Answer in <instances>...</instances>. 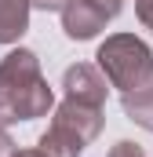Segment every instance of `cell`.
Listing matches in <instances>:
<instances>
[{
    "label": "cell",
    "instance_id": "1",
    "mask_svg": "<svg viewBox=\"0 0 153 157\" xmlns=\"http://www.w3.org/2000/svg\"><path fill=\"white\" fill-rule=\"evenodd\" d=\"M55 91L40 73V59L29 48H15L0 59V128L47 117Z\"/></svg>",
    "mask_w": 153,
    "mask_h": 157
},
{
    "label": "cell",
    "instance_id": "2",
    "mask_svg": "<svg viewBox=\"0 0 153 157\" xmlns=\"http://www.w3.org/2000/svg\"><path fill=\"white\" fill-rule=\"evenodd\" d=\"M99 70L106 84H113L117 91H135L142 84L153 80V51L146 40H139L135 33H113L99 44Z\"/></svg>",
    "mask_w": 153,
    "mask_h": 157
},
{
    "label": "cell",
    "instance_id": "3",
    "mask_svg": "<svg viewBox=\"0 0 153 157\" xmlns=\"http://www.w3.org/2000/svg\"><path fill=\"white\" fill-rule=\"evenodd\" d=\"M51 124L73 132L76 139L88 146L91 139H99V132L106 124V113H102V106H88V102H76V99H62L58 110H55V117H51Z\"/></svg>",
    "mask_w": 153,
    "mask_h": 157
},
{
    "label": "cell",
    "instance_id": "4",
    "mask_svg": "<svg viewBox=\"0 0 153 157\" xmlns=\"http://www.w3.org/2000/svg\"><path fill=\"white\" fill-rule=\"evenodd\" d=\"M62 88H66V99L88 102V106H106V77L88 62L69 66L62 77Z\"/></svg>",
    "mask_w": 153,
    "mask_h": 157
},
{
    "label": "cell",
    "instance_id": "5",
    "mask_svg": "<svg viewBox=\"0 0 153 157\" xmlns=\"http://www.w3.org/2000/svg\"><path fill=\"white\" fill-rule=\"evenodd\" d=\"M62 29H66V37H69V40H91L99 29H106V18H102L91 4H84V0H69L66 11H62Z\"/></svg>",
    "mask_w": 153,
    "mask_h": 157
},
{
    "label": "cell",
    "instance_id": "6",
    "mask_svg": "<svg viewBox=\"0 0 153 157\" xmlns=\"http://www.w3.org/2000/svg\"><path fill=\"white\" fill-rule=\"evenodd\" d=\"M29 29V0H0V44H15Z\"/></svg>",
    "mask_w": 153,
    "mask_h": 157
},
{
    "label": "cell",
    "instance_id": "7",
    "mask_svg": "<svg viewBox=\"0 0 153 157\" xmlns=\"http://www.w3.org/2000/svg\"><path fill=\"white\" fill-rule=\"evenodd\" d=\"M120 106H124V113L135 121L139 128L153 132V80L142 84V88H135V91H124L120 95Z\"/></svg>",
    "mask_w": 153,
    "mask_h": 157
},
{
    "label": "cell",
    "instance_id": "8",
    "mask_svg": "<svg viewBox=\"0 0 153 157\" xmlns=\"http://www.w3.org/2000/svg\"><path fill=\"white\" fill-rule=\"evenodd\" d=\"M37 150L44 157H80V150H84V143L76 139L73 132H66V128H58V124H51L44 135H40Z\"/></svg>",
    "mask_w": 153,
    "mask_h": 157
},
{
    "label": "cell",
    "instance_id": "9",
    "mask_svg": "<svg viewBox=\"0 0 153 157\" xmlns=\"http://www.w3.org/2000/svg\"><path fill=\"white\" fill-rule=\"evenodd\" d=\"M84 4H91V7H95L102 18H106V22H113L117 15L124 11V0H84Z\"/></svg>",
    "mask_w": 153,
    "mask_h": 157
},
{
    "label": "cell",
    "instance_id": "10",
    "mask_svg": "<svg viewBox=\"0 0 153 157\" xmlns=\"http://www.w3.org/2000/svg\"><path fill=\"white\" fill-rule=\"evenodd\" d=\"M106 157H146V154H142V146H135V143L120 139V143H117V146H113V150H110Z\"/></svg>",
    "mask_w": 153,
    "mask_h": 157
},
{
    "label": "cell",
    "instance_id": "11",
    "mask_svg": "<svg viewBox=\"0 0 153 157\" xmlns=\"http://www.w3.org/2000/svg\"><path fill=\"white\" fill-rule=\"evenodd\" d=\"M135 15L146 29H153V0H135Z\"/></svg>",
    "mask_w": 153,
    "mask_h": 157
},
{
    "label": "cell",
    "instance_id": "12",
    "mask_svg": "<svg viewBox=\"0 0 153 157\" xmlns=\"http://www.w3.org/2000/svg\"><path fill=\"white\" fill-rule=\"evenodd\" d=\"M69 0H29V7H40V11H66Z\"/></svg>",
    "mask_w": 153,
    "mask_h": 157
},
{
    "label": "cell",
    "instance_id": "13",
    "mask_svg": "<svg viewBox=\"0 0 153 157\" xmlns=\"http://www.w3.org/2000/svg\"><path fill=\"white\" fill-rule=\"evenodd\" d=\"M11 154H15V143H11V135L0 128V157H11Z\"/></svg>",
    "mask_w": 153,
    "mask_h": 157
},
{
    "label": "cell",
    "instance_id": "14",
    "mask_svg": "<svg viewBox=\"0 0 153 157\" xmlns=\"http://www.w3.org/2000/svg\"><path fill=\"white\" fill-rule=\"evenodd\" d=\"M11 157H44L40 150H18V154H11Z\"/></svg>",
    "mask_w": 153,
    "mask_h": 157
}]
</instances>
